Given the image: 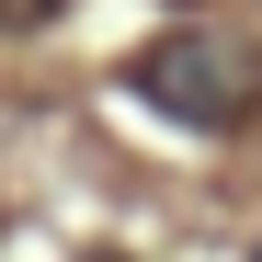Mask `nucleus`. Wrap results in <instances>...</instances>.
I'll use <instances>...</instances> for the list:
<instances>
[{
  "label": "nucleus",
  "instance_id": "2",
  "mask_svg": "<svg viewBox=\"0 0 262 262\" xmlns=\"http://www.w3.org/2000/svg\"><path fill=\"white\" fill-rule=\"evenodd\" d=\"M69 0H0V34H34V23H57Z\"/></svg>",
  "mask_w": 262,
  "mask_h": 262
},
{
  "label": "nucleus",
  "instance_id": "1",
  "mask_svg": "<svg viewBox=\"0 0 262 262\" xmlns=\"http://www.w3.org/2000/svg\"><path fill=\"white\" fill-rule=\"evenodd\" d=\"M125 92H137L148 114L216 137V125L262 114V46H251V34H216V23H183V34H160V46H137Z\"/></svg>",
  "mask_w": 262,
  "mask_h": 262
}]
</instances>
